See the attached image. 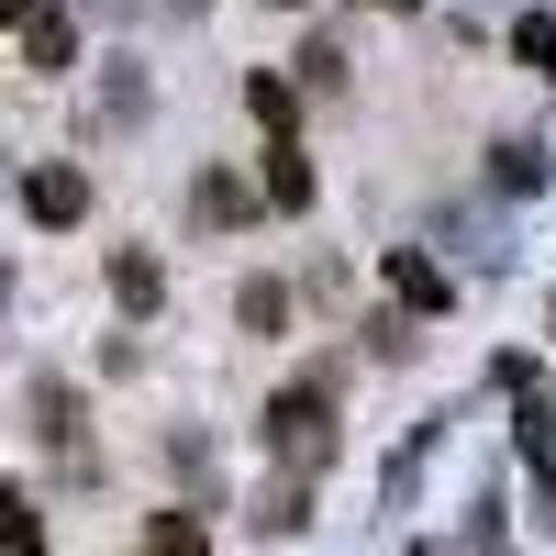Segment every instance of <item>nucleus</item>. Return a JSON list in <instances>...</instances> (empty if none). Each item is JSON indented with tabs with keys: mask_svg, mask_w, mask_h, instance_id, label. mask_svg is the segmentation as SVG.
Listing matches in <instances>:
<instances>
[{
	"mask_svg": "<svg viewBox=\"0 0 556 556\" xmlns=\"http://www.w3.org/2000/svg\"><path fill=\"white\" fill-rule=\"evenodd\" d=\"M190 201H201V223H245V212H256V190H245V178H223V167L201 178Z\"/></svg>",
	"mask_w": 556,
	"mask_h": 556,
	"instance_id": "9",
	"label": "nucleus"
},
{
	"mask_svg": "<svg viewBox=\"0 0 556 556\" xmlns=\"http://www.w3.org/2000/svg\"><path fill=\"white\" fill-rule=\"evenodd\" d=\"M235 312H245V334H278V323H290V290H278V278H245Z\"/></svg>",
	"mask_w": 556,
	"mask_h": 556,
	"instance_id": "11",
	"label": "nucleus"
},
{
	"mask_svg": "<svg viewBox=\"0 0 556 556\" xmlns=\"http://www.w3.org/2000/svg\"><path fill=\"white\" fill-rule=\"evenodd\" d=\"M267 456L290 479H312L323 456H334V379H290V390L267 401Z\"/></svg>",
	"mask_w": 556,
	"mask_h": 556,
	"instance_id": "1",
	"label": "nucleus"
},
{
	"mask_svg": "<svg viewBox=\"0 0 556 556\" xmlns=\"http://www.w3.org/2000/svg\"><path fill=\"white\" fill-rule=\"evenodd\" d=\"M301 78H312V89H345V45L312 34V45H301Z\"/></svg>",
	"mask_w": 556,
	"mask_h": 556,
	"instance_id": "13",
	"label": "nucleus"
},
{
	"mask_svg": "<svg viewBox=\"0 0 556 556\" xmlns=\"http://www.w3.org/2000/svg\"><path fill=\"white\" fill-rule=\"evenodd\" d=\"M23 212L45 223V235H67V223H89V167H34V178H23Z\"/></svg>",
	"mask_w": 556,
	"mask_h": 556,
	"instance_id": "2",
	"label": "nucleus"
},
{
	"mask_svg": "<svg viewBox=\"0 0 556 556\" xmlns=\"http://www.w3.org/2000/svg\"><path fill=\"white\" fill-rule=\"evenodd\" d=\"M245 101H256V123L290 146V78H245Z\"/></svg>",
	"mask_w": 556,
	"mask_h": 556,
	"instance_id": "12",
	"label": "nucleus"
},
{
	"mask_svg": "<svg viewBox=\"0 0 556 556\" xmlns=\"http://www.w3.org/2000/svg\"><path fill=\"white\" fill-rule=\"evenodd\" d=\"M23 56H34V78L78 67V23H67V12H34V23H23Z\"/></svg>",
	"mask_w": 556,
	"mask_h": 556,
	"instance_id": "3",
	"label": "nucleus"
},
{
	"mask_svg": "<svg viewBox=\"0 0 556 556\" xmlns=\"http://www.w3.org/2000/svg\"><path fill=\"white\" fill-rule=\"evenodd\" d=\"M513 56H523L534 78H556V12H523V23H513Z\"/></svg>",
	"mask_w": 556,
	"mask_h": 556,
	"instance_id": "10",
	"label": "nucleus"
},
{
	"mask_svg": "<svg viewBox=\"0 0 556 556\" xmlns=\"http://www.w3.org/2000/svg\"><path fill=\"white\" fill-rule=\"evenodd\" d=\"M390 290H401L412 312H445V267H434V256H412V245H401V256H390Z\"/></svg>",
	"mask_w": 556,
	"mask_h": 556,
	"instance_id": "6",
	"label": "nucleus"
},
{
	"mask_svg": "<svg viewBox=\"0 0 556 556\" xmlns=\"http://www.w3.org/2000/svg\"><path fill=\"white\" fill-rule=\"evenodd\" d=\"M0 556H45V523H34V501L0 479Z\"/></svg>",
	"mask_w": 556,
	"mask_h": 556,
	"instance_id": "8",
	"label": "nucleus"
},
{
	"mask_svg": "<svg viewBox=\"0 0 556 556\" xmlns=\"http://www.w3.org/2000/svg\"><path fill=\"white\" fill-rule=\"evenodd\" d=\"M146 556H212L201 513H146Z\"/></svg>",
	"mask_w": 556,
	"mask_h": 556,
	"instance_id": "7",
	"label": "nucleus"
},
{
	"mask_svg": "<svg viewBox=\"0 0 556 556\" xmlns=\"http://www.w3.org/2000/svg\"><path fill=\"white\" fill-rule=\"evenodd\" d=\"M267 212H312V156H301V134H290V146H267Z\"/></svg>",
	"mask_w": 556,
	"mask_h": 556,
	"instance_id": "4",
	"label": "nucleus"
},
{
	"mask_svg": "<svg viewBox=\"0 0 556 556\" xmlns=\"http://www.w3.org/2000/svg\"><path fill=\"white\" fill-rule=\"evenodd\" d=\"M112 301H123V312H156V301H167V267H156L146 245H123V256H112Z\"/></svg>",
	"mask_w": 556,
	"mask_h": 556,
	"instance_id": "5",
	"label": "nucleus"
},
{
	"mask_svg": "<svg viewBox=\"0 0 556 556\" xmlns=\"http://www.w3.org/2000/svg\"><path fill=\"white\" fill-rule=\"evenodd\" d=\"M256 523H267V534H301V479H278V490L256 501Z\"/></svg>",
	"mask_w": 556,
	"mask_h": 556,
	"instance_id": "14",
	"label": "nucleus"
},
{
	"mask_svg": "<svg viewBox=\"0 0 556 556\" xmlns=\"http://www.w3.org/2000/svg\"><path fill=\"white\" fill-rule=\"evenodd\" d=\"M34 12H45V0H0V23H34Z\"/></svg>",
	"mask_w": 556,
	"mask_h": 556,
	"instance_id": "15",
	"label": "nucleus"
}]
</instances>
